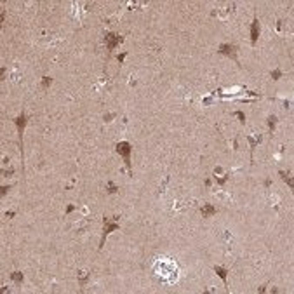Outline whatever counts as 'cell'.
<instances>
[{
  "label": "cell",
  "mask_w": 294,
  "mask_h": 294,
  "mask_svg": "<svg viewBox=\"0 0 294 294\" xmlns=\"http://www.w3.org/2000/svg\"><path fill=\"white\" fill-rule=\"evenodd\" d=\"M5 216H7V218H12V216H14V211H11V212H5Z\"/></svg>",
  "instance_id": "cell-23"
},
{
  "label": "cell",
  "mask_w": 294,
  "mask_h": 294,
  "mask_svg": "<svg viewBox=\"0 0 294 294\" xmlns=\"http://www.w3.org/2000/svg\"><path fill=\"white\" fill-rule=\"evenodd\" d=\"M51 84H52V79H51V77H44V79H42V87H44V89H49Z\"/></svg>",
  "instance_id": "cell-16"
},
{
  "label": "cell",
  "mask_w": 294,
  "mask_h": 294,
  "mask_svg": "<svg viewBox=\"0 0 294 294\" xmlns=\"http://www.w3.org/2000/svg\"><path fill=\"white\" fill-rule=\"evenodd\" d=\"M26 113L21 112L18 118H14V124L18 127V134H19V148H21V155H23V132H24V127H26Z\"/></svg>",
  "instance_id": "cell-4"
},
{
  "label": "cell",
  "mask_w": 294,
  "mask_h": 294,
  "mask_svg": "<svg viewBox=\"0 0 294 294\" xmlns=\"http://www.w3.org/2000/svg\"><path fill=\"white\" fill-rule=\"evenodd\" d=\"M218 52L219 54H223V56H228V57H231V59L235 61V63L238 64V57H237V45H233V44H221L218 47Z\"/></svg>",
  "instance_id": "cell-3"
},
{
  "label": "cell",
  "mask_w": 294,
  "mask_h": 294,
  "mask_svg": "<svg viewBox=\"0 0 294 294\" xmlns=\"http://www.w3.org/2000/svg\"><path fill=\"white\" fill-rule=\"evenodd\" d=\"M9 190H11V186H2V188H0V195H2V197H4V195H5V193H7V192H9Z\"/></svg>",
  "instance_id": "cell-19"
},
{
  "label": "cell",
  "mask_w": 294,
  "mask_h": 294,
  "mask_svg": "<svg viewBox=\"0 0 294 294\" xmlns=\"http://www.w3.org/2000/svg\"><path fill=\"white\" fill-rule=\"evenodd\" d=\"M11 279L14 280V284L21 286V284H23V280H24V275H23L21 271H14V273H11Z\"/></svg>",
  "instance_id": "cell-10"
},
{
  "label": "cell",
  "mask_w": 294,
  "mask_h": 294,
  "mask_svg": "<svg viewBox=\"0 0 294 294\" xmlns=\"http://www.w3.org/2000/svg\"><path fill=\"white\" fill-rule=\"evenodd\" d=\"M200 212H202L204 218H211V216H214L216 212H218V209H216L212 204H204L202 207H200Z\"/></svg>",
  "instance_id": "cell-7"
},
{
  "label": "cell",
  "mask_w": 294,
  "mask_h": 294,
  "mask_svg": "<svg viewBox=\"0 0 294 294\" xmlns=\"http://www.w3.org/2000/svg\"><path fill=\"white\" fill-rule=\"evenodd\" d=\"M2 174H4L5 177H9V176H12V174H14V169H9V171H4V172H2Z\"/></svg>",
  "instance_id": "cell-21"
},
{
  "label": "cell",
  "mask_w": 294,
  "mask_h": 294,
  "mask_svg": "<svg viewBox=\"0 0 294 294\" xmlns=\"http://www.w3.org/2000/svg\"><path fill=\"white\" fill-rule=\"evenodd\" d=\"M214 271H216V275L219 277V279L225 282V286H228V282H226V277H228V270L223 266H214Z\"/></svg>",
  "instance_id": "cell-9"
},
{
  "label": "cell",
  "mask_w": 294,
  "mask_h": 294,
  "mask_svg": "<svg viewBox=\"0 0 294 294\" xmlns=\"http://www.w3.org/2000/svg\"><path fill=\"white\" fill-rule=\"evenodd\" d=\"M277 120H279V118H277L275 115H270V117H268V129H270V134L271 136H273V131H275Z\"/></svg>",
  "instance_id": "cell-11"
},
{
  "label": "cell",
  "mask_w": 294,
  "mask_h": 294,
  "mask_svg": "<svg viewBox=\"0 0 294 294\" xmlns=\"http://www.w3.org/2000/svg\"><path fill=\"white\" fill-rule=\"evenodd\" d=\"M115 150H117V153L124 158V164H125V167H127V171H129V176H132V164H131L132 146H131V143H127V141H120V143H117Z\"/></svg>",
  "instance_id": "cell-1"
},
{
  "label": "cell",
  "mask_w": 294,
  "mask_h": 294,
  "mask_svg": "<svg viewBox=\"0 0 294 294\" xmlns=\"http://www.w3.org/2000/svg\"><path fill=\"white\" fill-rule=\"evenodd\" d=\"M77 277H79V280H80V286H85V282H87V280H89V273H87V271H79V275H77Z\"/></svg>",
  "instance_id": "cell-12"
},
{
  "label": "cell",
  "mask_w": 294,
  "mask_h": 294,
  "mask_svg": "<svg viewBox=\"0 0 294 294\" xmlns=\"http://www.w3.org/2000/svg\"><path fill=\"white\" fill-rule=\"evenodd\" d=\"M279 174L282 176V179H284V181H287V183H289V186H291V188H292V179L289 177V174H287V172H284V171H279Z\"/></svg>",
  "instance_id": "cell-15"
},
{
  "label": "cell",
  "mask_w": 294,
  "mask_h": 294,
  "mask_svg": "<svg viewBox=\"0 0 294 294\" xmlns=\"http://www.w3.org/2000/svg\"><path fill=\"white\" fill-rule=\"evenodd\" d=\"M282 70H280V68H275V70H273V72H271V79L273 80H279V79H282Z\"/></svg>",
  "instance_id": "cell-14"
},
{
  "label": "cell",
  "mask_w": 294,
  "mask_h": 294,
  "mask_svg": "<svg viewBox=\"0 0 294 294\" xmlns=\"http://www.w3.org/2000/svg\"><path fill=\"white\" fill-rule=\"evenodd\" d=\"M258 38H259V21H258V18H254L253 24H251V44L256 45Z\"/></svg>",
  "instance_id": "cell-6"
},
{
  "label": "cell",
  "mask_w": 294,
  "mask_h": 294,
  "mask_svg": "<svg viewBox=\"0 0 294 294\" xmlns=\"http://www.w3.org/2000/svg\"><path fill=\"white\" fill-rule=\"evenodd\" d=\"M73 211H75V205H72V204H70V205L66 207V214H70V212H73Z\"/></svg>",
  "instance_id": "cell-22"
},
{
  "label": "cell",
  "mask_w": 294,
  "mask_h": 294,
  "mask_svg": "<svg viewBox=\"0 0 294 294\" xmlns=\"http://www.w3.org/2000/svg\"><path fill=\"white\" fill-rule=\"evenodd\" d=\"M105 228H103V235H101V242H99V249H103V245H105V240H106V235H110L112 231H115V230H118L120 228V225H118L117 221H110V218H106L105 216Z\"/></svg>",
  "instance_id": "cell-2"
},
{
  "label": "cell",
  "mask_w": 294,
  "mask_h": 294,
  "mask_svg": "<svg viewBox=\"0 0 294 294\" xmlns=\"http://www.w3.org/2000/svg\"><path fill=\"white\" fill-rule=\"evenodd\" d=\"M113 117H115V113H108V115H105V122H112Z\"/></svg>",
  "instance_id": "cell-20"
},
{
  "label": "cell",
  "mask_w": 294,
  "mask_h": 294,
  "mask_svg": "<svg viewBox=\"0 0 294 294\" xmlns=\"http://www.w3.org/2000/svg\"><path fill=\"white\" fill-rule=\"evenodd\" d=\"M117 190H118V186L113 183V181H108V186H106V192L108 193H117Z\"/></svg>",
  "instance_id": "cell-13"
},
{
  "label": "cell",
  "mask_w": 294,
  "mask_h": 294,
  "mask_svg": "<svg viewBox=\"0 0 294 294\" xmlns=\"http://www.w3.org/2000/svg\"><path fill=\"white\" fill-rule=\"evenodd\" d=\"M233 115H235V117H238V118H240V124H245V113H244V112L237 110V112H233Z\"/></svg>",
  "instance_id": "cell-17"
},
{
  "label": "cell",
  "mask_w": 294,
  "mask_h": 294,
  "mask_svg": "<svg viewBox=\"0 0 294 294\" xmlns=\"http://www.w3.org/2000/svg\"><path fill=\"white\" fill-rule=\"evenodd\" d=\"M261 139H263V136H261V134H254V136L251 134V136H247V141L251 143V153H253L254 148H256L258 144L261 143Z\"/></svg>",
  "instance_id": "cell-8"
},
{
  "label": "cell",
  "mask_w": 294,
  "mask_h": 294,
  "mask_svg": "<svg viewBox=\"0 0 294 294\" xmlns=\"http://www.w3.org/2000/svg\"><path fill=\"white\" fill-rule=\"evenodd\" d=\"M125 56H127V51H124L122 54H118V56H117V61L122 64V63H124V59H125Z\"/></svg>",
  "instance_id": "cell-18"
},
{
  "label": "cell",
  "mask_w": 294,
  "mask_h": 294,
  "mask_svg": "<svg viewBox=\"0 0 294 294\" xmlns=\"http://www.w3.org/2000/svg\"><path fill=\"white\" fill-rule=\"evenodd\" d=\"M122 40H124V38H122L118 33H106L105 35V44H106V49L108 51H115L117 49V45L120 44Z\"/></svg>",
  "instance_id": "cell-5"
}]
</instances>
